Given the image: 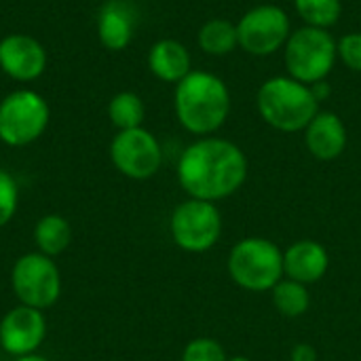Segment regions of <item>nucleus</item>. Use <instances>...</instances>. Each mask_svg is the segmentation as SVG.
Listing matches in <instances>:
<instances>
[{"mask_svg":"<svg viewBox=\"0 0 361 361\" xmlns=\"http://www.w3.org/2000/svg\"><path fill=\"white\" fill-rule=\"evenodd\" d=\"M110 161L125 178L148 180L161 169L163 148L148 129H125L110 142Z\"/></svg>","mask_w":361,"mask_h":361,"instance_id":"obj_10","label":"nucleus"},{"mask_svg":"<svg viewBox=\"0 0 361 361\" xmlns=\"http://www.w3.org/2000/svg\"><path fill=\"white\" fill-rule=\"evenodd\" d=\"M148 70L163 82L178 85L192 72V59L188 49L173 38L157 40L148 51Z\"/></svg>","mask_w":361,"mask_h":361,"instance_id":"obj_16","label":"nucleus"},{"mask_svg":"<svg viewBox=\"0 0 361 361\" xmlns=\"http://www.w3.org/2000/svg\"><path fill=\"white\" fill-rule=\"evenodd\" d=\"M292 361H317V351L311 345H296L292 349Z\"/></svg>","mask_w":361,"mask_h":361,"instance_id":"obj_25","label":"nucleus"},{"mask_svg":"<svg viewBox=\"0 0 361 361\" xmlns=\"http://www.w3.org/2000/svg\"><path fill=\"white\" fill-rule=\"evenodd\" d=\"M273 305L286 317H300L309 311L311 296L305 283L294 279H281L273 290Z\"/></svg>","mask_w":361,"mask_h":361,"instance_id":"obj_20","label":"nucleus"},{"mask_svg":"<svg viewBox=\"0 0 361 361\" xmlns=\"http://www.w3.org/2000/svg\"><path fill=\"white\" fill-rule=\"evenodd\" d=\"M72 239V231L66 218L57 216V214H49L42 216L36 226H34V241L40 254L53 258L59 256L68 250Z\"/></svg>","mask_w":361,"mask_h":361,"instance_id":"obj_17","label":"nucleus"},{"mask_svg":"<svg viewBox=\"0 0 361 361\" xmlns=\"http://www.w3.org/2000/svg\"><path fill=\"white\" fill-rule=\"evenodd\" d=\"M302 133L307 150L317 161H334L347 148V127L336 112L319 110Z\"/></svg>","mask_w":361,"mask_h":361,"instance_id":"obj_14","label":"nucleus"},{"mask_svg":"<svg viewBox=\"0 0 361 361\" xmlns=\"http://www.w3.org/2000/svg\"><path fill=\"white\" fill-rule=\"evenodd\" d=\"M338 59L353 72H361V32H349L336 42Z\"/></svg>","mask_w":361,"mask_h":361,"instance_id":"obj_24","label":"nucleus"},{"mask_svg":"<svg viewBox=\"0 0 361 361\" xmlns=\"http://www.w3.org/2000/svg\"><path fill=\"white\" fill-rule=\"evenodd\" d=\"M49 102L34 89H15L0 102V142L23 148L36 142L49 127Z\"/></svg>","mask_w":361,"mask_h":361,"instance_id":"obj_6","label":"nucleus"},{"mask_svg":"<svg viewBox=\"0 0 361 361\" xmlns=\"http://www.w3.org/2000/svg\"><path fill=\"white\" fill-rule=\"evenodd\" d=\"M228 273L247 292L273 290L283 279V252L262 237L241 239L231 250Z\"/></svg>","mask_w":361,"mask_h":361,"instance_id":"obj_5","label":"nucleus"},{"mask_svg":"<svg viewBox=\"0 0 361 361\" xmlns=\"http://www.w3.org/2000/svg\"><path fill=\"white\" fill-rule=\"evenodd\" d=\"M49 55L40 40L30 34H6L0 38V70L17 80L32 82L47 70Z\"/></svg>","mask_w":361,"mask_h":361,"instance_id":"obj_12","label":"nucleus"},{"mask_svg":"<svg viewBox=\"0 0 361 361\" xmlns=\"http://www.w3.org/2000/svg\"><path fill=\"white\" fill-rule=\"evenodd\" d=\"M169 228L180 250L201 254L218 243L222 233V216L216 203L188 199L173 209Z\"/></svg>","mask_w":361,"mask_h":361,"instance_id":"obj_8","label":"nucleus"},{"mask_svg":"<svg viewBox=\"0 0 361 361\" xmlns=\"http://www.w3.org/2000/svg\"><path fill=\"white\" fill-rule=\"evenodd\" d=\"M247 178V157L231 140L199 137L178 161V182L190 199L220 201L235 195Z\"/></svg>","mask_w":361,"mask_h":361,"instance_id":"obj_1","label":"nucleus"},{"mask_svg":"<svg viewBox=\"0 0 361 361\" xmlns=\"http://www.w3.org/2000/svg\"><path fill=\"white\" fill-rule=\"evenodd\" d=\"M178 123L192 135L216 133L231 114V91L226 82L205 70H192L173 91Z\"/></svg>","mask_w":361,"mask_h":361,"instance_id":"obj_2","label":"nucleus"},{"mask_svg":"<svg viewBox=\"0 0 361 361\" xmlns=\"http://www.w3.org/2000/svg\"><path fill=\"white\" fill-rule=\"evenodd\" d=\"M11 286L21 305L44 311L53 307L61 294V275L49 256L30 252L15 262Z\"/></svg>","mask_w":361,"mask_h":361,"instance_id":"obj_7","label":"nucleus"},{"mask_svg":"<svg viewBox=\"0 0 361 361\" xmlns=\"http://www.w3.org/2000/svg\"><path fill=\"white\" fill-rule=\"evenodd\" d=\"M228 361H252L250 357H243V355H237V357H231Z\"/></svg>","mask_w":361,"mask_h":361,"instance_id":"obj_27","label":"nucleus"},{"mask_svg":"<svg viewBox=\"0 0 361 361\" xmlns=\"http://www.w3.org/2000/svg\"><path fill=\"white\" fill-rule=\"evenodd\" d=\"M199 47L207 53V55H228L239 47V34H237V23L216 17L209 19L201 25L199 30Z\"/></svg>","mask_w":361,"mask_h":361,"instance_id":"obj_18","label":"nucleus"},{"mask_svg":"<svg viewBox=\"0 0 361 361\" xmlns=\"http://www.w3.org/2000/svg\"><path fill=\"white\" fill-rule=\"evenodd\" d=\"M330 267L328 250L311 239L292 243L283 252V275L298 283H317Z\"/></svg>","mask_w":361,"mask_h":361,"instance_id":"obj_15","label":"nucleus"},{"mask_svg":"<svg viewBox=\"0 0 361 361\" xmlns=\"http://www.w3.org/2000/svg\"><path fill=\"white\" fill-rule=\"evenodd\" d=\"M17 203H19V188L15 178L0 167V228L6 226L15 212H17Z\"/></svg>","mask_w":361,"mask_h":361,"instance_id":"obj_22","label":"nucleus"},{"mask_svg":"<svg viewBox=\"0 0 361 361\" xmlns=\"http://www.w3.org/2000/svg\"><path fill=\"white\" fill-rule=\"evenodd\" d=\"M108 118L118 131L135 129V127H142L146 118V106L137 93L121 91L108 102Z\"/></svg>","mask_w":361,"mask_h":361,"instance_id":"obj_19","label":"nucleus"},{"mask_svg":"<svg viewBox=\"0 0 361 361\" xmlns=\"http://www.w3.org/2000/svg\"><path fill=\"white\" fill-rule=\"evenodd\" d=\"M182 361H228L226 351L214 338H195L186 345Z\"/></svg>","mask_w":361,"mask_h":361,"instance_id":"obj_23","label":"nucleus"},{"mask_svg":"<svg viewBox=\"0 0 361 361\" xmlns=\"http://www.w3.org/2000/svg\"><path fill=\"white\" fill-rule=\"evenodd\" d=\"M47 336V319L42 311L19 305L11 309L0 322V347L13 355L23 357L38 351Z\"/></svg>","mask_w":361,"mask_h":361,"instance_id":"obj_11","label":"nucleus"},{"mask_svg":"<svg viewBox=\"0 0 361 361\" xmlns=\"http://www.w3.org/2000/svg\"><path fill=\"white\" fill-rule=\"evenodd\" d=\"M15 361H49V360H47V357H42V355H36V353H32V355L15 357Z\"/></svg>","mask_w":361,"mask_h":361,"instance_id":"obj_26","label":"nucleus"},{"mask_svg":"<svg viewBox=\"0 0 361 361\" xmlns=\"http://www.w3.org/2000/svg\"><path fill=\"white\" fill-rule=\"evenodd\" d=\"M239 47L256 57H267L286 47L292 34L290 15L277 4H258L237 21Z\"/></svg>","mask_w":361,"mask_h":361,"instance_id":"obj_9","label":"nucleus"},{"mask_svg":"<svg viewBox=\"0 0 361 361\" xmlns=\"http://www.w3.org/2000/svg\"><path fill=\"white\" fill-rule=\"evenodd\" d=\"M256 106L264 123L283 133L305 131L319 112V99L311 85L292 76H273L264 80L258 89Z\"/></svg>","mask_w":361,"mask_h":361,"instance_id":"obj_3","label":"nucleus"},{"mask_svg":"<svg viewBox=\"0 0 361 361\" xmlns=\"http://www.w3.org/2000/svg\"><path fill=\"white\" fill-rule=\"evenodd\" d=\"M137 25L135 6L129 0H106L97 11V38L108 51H125Z\"/></svg>","mask_w":361,"mask_h":361,"instance_id":"obj_13","label":"nucleus"},{"mask_svg":"<svg viewBox=\"0 0 361 361\" xmlns=\"http://www.w3.org/2000/svg\"><path fill=\"white\" fill-rule=\"evenodd\" d=\"M338 59L336 40L328 30L302 25L294 30L283 47V61L288 76L305 82L317 85L330 76Z\"/></svg>","mask_w":361,"mask_h":361,"instance_id":"obj_4","label":"nucleus"},{"mask_svg":"<svg viewBox=\"0 0 361 361\" xmlns=\"http://www.w3.org/2000/svg\"><path fill=\"white\" fill-rule=\"evenodd\" d=\"M294 8L305 25L330 30L343 15V0H294Z\"/></svg>","mask_w":361,"mask_h":361,"instance_id":"obj_21","label":"nucleus"}]
</instances>
